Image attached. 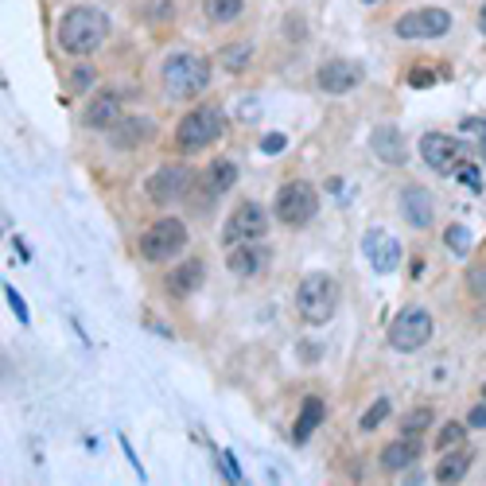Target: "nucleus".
<instances>
[{"label": "nucleus", "instance_id": "32", "mask_svg": "<svg viewBox=\"0 0 486 486\" xmlns=\"http://www.w3.org/2000/svg\"><path fill=\"white\" fill-rule=\"evenodd\" d=\"M428 424H432V409H416L413 416H405V432H413V436L424 432Z\"/></svg>", "mask_w": 486, "mask_h": 486}, {"label": "nucleus", "instance_id": "35", "mask_svg": "<svg viewBox=\"0 0 486 486\" xmlns=\"http://www.w3.org/2000/svg\"><path fill=\"white\" fill-rule=\"evenodd\" d=\"M467 428H486V405H474L467 413Z\"/></svg>", "mask_w": 486, "mask_h": 486}, {"label": "nucleus", "instance_id": "31", "mask_svg": "<svg viewBox=\"0 0 486 486\" xmlns=\"http://www.w3.org/2000/svg\"><path fill=\"white\" fill-rule=\"evenodd\" d=\"M451 175H459L463 183H467V187L474 191V195H479V191H482V172H479V167H471V164H459V167H456V172H451Z\"/></svg>", "mask_w": 486, "mask_h": 486}, {"label": "nucleus", "instance_id": "14", "mask_svg": "<svg viewBox=\"0 0 486 486\" xmlns=\"http://www.w3.org/2000/svg\"><path fill=\"white\" fill-rule=\"evenodd\" d=\"M358 82H362V66L343 63V59H335V63H327L315 71V86L327 90V94H350Z\"/></svg>", "mask_w": 486, "mask_h": 486}, {"label": "nucleus", "instance_id": "30", "mask_svg": "<svg viewBox=\"0 0 486 486\" xmlns=\"http://www.w3.org/2000/svg\"><path fill=\"white\" fill-rule=\"evenodd\" d=\"M4 300H8V308L16 311V320L20 323H31V311H28V303H24V296L13 288V285H4Z\"/></svg>", "mask_w": 486, "mask_h": 486}, {"label": "nucleus", "instance_id": "27", "mask_svg": "<svg viewBox=\"0 0 486 486\" xmlns=\"http://www.w3.org/2000/svg\"><path fill=\"white\" fill-rule=\"evenodd\" d=\"M463 439H467V424L448 421L444 428H439V436H436V448H439V451H451V448H459Z\"/></svg>", "mask_w": 486, "mask_h": 486}, {"label": "nucleus", "instance_id": "1", "mask_svg": "<svg viewBox=\"0 0 486 486\" xmlns=\"http://www.w3.org/2000/svg\"><path fill=\"white\" fill-rule=\"evenodd\" d=\"M55 36H59V47L66 55L86 59V55H94L101 43L109 39V16L94 4H78V8H71V13H63Z\"/></svg>", "mask_w": 486, "mask_h": 486}, {"label": "nucleus", "instance_id": "11", "mask_svg": "<svg viewBox=\"0 0 486 486\" xmlns=\"http://www.w3.org/2000/svg\"><path fill=\"white\" fill-rule=\"evenodd\" d=\"M362 253L370 257V269L381 273V277L401 265V242L389 230H381V226H374V230L362 237Z\"/></svg>", "mask_w": 486, "mask_h": 486}, {"label": "nucleus", "instance_id": "24", "mask_svg": "<svg viewBox=\"0 0 486 486\" xmlns=\"http://www.w3.org/2000/svg\"><path fill=\"white\" fill-rule=\"evenodd\" d=\"M218 59H222V66H226L230 74H242L245 66H250V59H253V43H250V39L230 43V47H222Z\"/></svg>", "mask_w": 486, "mask_h": 486}, {"label": "nucleus", "instance_id": "2", "mask_svg": "<svg viewBox=\"0 0 486 486\" xmlns=\"http://www.w3.org/2000/svg\"><path fill=\"white\" fill-rule=\"evenodd\" d=\"M160 78H164L167 94L179 98V101H187V98H199L202 90L210 86V63L202 59V55H195V51H175V55H167V59H164Z\"/></svg>", "mask_w": 486, "mask_h": 486}, {"label": "nucleus", "instance_id": "16", "mask_svg": "<svg viewBox=\"0 0 486 486\" xmlns=\"http://www.w3.org/2000/svg\"><path fill=\"white\" fill-rule=\"evenodd\" d=\"M195 183L207 199H218L237 183V164L234 160H214V164H207V172H202Z\"/></svg>", "mask_w": 486, "mask_h": 486}, {"label": "nucleus", "instance_id": "12", "mask_svg": "<svg viewBox=\"0 0 486 486\" xmlns=\"http://www.w3.org/2000/svg\"><path fill=\"white\" fill-rule=\"evenodd\" d=\"M187 187H191V172H187V167L164 164L160 172L149 179V199L152 202H175L179 195H187Z\"/></svg>", "mask_w": 486, "mask_h": 486}, {"label": "nucleus", "instance_id": "22", "mask_svg": "<svg viewBox=\"0 0 486 486\" xmlns=\"http://www.w3.org/2000/svg\"><path fill=\"white\" fill-rule=\"evenodd\" d=\"M323 413H327V409H323V401H320V397H308V401H303L300 421H296V428H292V439H296V444H308L311 432L323 424Z\"/></svg>", "mask_w": 486, "mask_h": 486}, {"label": "nucleus", "instance_id": "36", "mask_svg": "<svg viewBox=\"0 0 486 486\" xmlns=\"http://www.w3.org/2000/svg\"><path fill=\"white\" fill-rule=\"evenodd\" d=\"M94 82V74H90V66H78V78H74V90H86Z\"/></svg>", "mask_w": 486, "mask_h": 486}, {"label": "nucleus", "instance_id": "34", "mask_svg": "<svg viewBox=\"0 0 486 486\" xmlns=\"http://www.w3.org/2000/svg\"><path fill=\"white\" fill-rule=\"evenodd\" d=\"M222 479H230V482H242V471H237V459L230 456V451H222Z\"/></svg>", "mask_w": 486, "mask_h": 486}, {"label": "nucleus", "instance_id": "18", "mask_svg": "<svg viewBox=\"0 0 486 486\" xmlns=\"http://www.w3.org/2000/svg\"><path fill=\"white\" fill-rule=\"evenodd\" d=\"M226 261H230V269L237 277H257L269 265V250L257 242H242V245H234V253L226 257Z\"/></svg>", "mask_w": 486, "mask_h": 486}, {"label": "nucleus", "instance_id": "10", "mask_svg": "<svg viewBox=\"0 0 486 486\" xmlns=\"http://www.w3.org/2000/svg\"><path fill=\"white\" fill-rule=\"evenodd\" d=\"M421 160L432 167V172L451 175L463 164V141L448 137V132H424L421 137Z\"/></svg>", "mask_w": 486, "mask_h": 486}, {"label": "nucleus", "instance_id": "23", "mask_svg": "<svg viewBox=\"0 0 486 486\" xmlns=\"http://www.w3.org/2000/svg\"><path fill=\"white\" fill-rule=\"evenodd\" d=\"M471 471V456L463 448H451L436 467V482H463V474Z\"/></svg>", "mask_w": 486, "mask_h": 486}, {"label": "nucleus", "instance_id": "9", "mask_svg": "<svg viewBox=\"0 0 486 486\" xmlns=\"http://www.w3.org/2000/svg\"><path fill=\"white\" fill-rule=\"evenodd\" d=\"M269 230V222H265V210L257 207V202H242L234 214H230V222H226V230H222V245H242V242H261Z\"/></svg>", "mask_w": 486, "mask_h": 486}, {"label": "nucleus", "instance_id": "3", "mask_svg": "<svg viewBox=\"0 0 486 486\" xmlns=\"http://www.w3.org/2000/svg\"><path fill=\"white\" fill-rule=\"evenodd\" d=\"M335 308H338V285H335V277L311 273V277L300 280V288H296V311H300V320L308 323V327L331 323L335 320Z\"/></svg>", "mask_w": 486, "mask_h": 486}, {"label": "nucleus", "instance_id": "26", "mask_svg": "<svg viewBox=\"0 0 486 486\" xmlns=\"http://www.w3.org/2000/svg\"><path fill=\"white\" fill-rule=\"evenodd\" d=\"M444 242H448V250L456 253V257H467L471 253V230H467V226H448Z\"/></svg>", "mask_w": 486, "mask_h": 486}, {"label": "nucleus", "instance_id": "33", "mask_svg": "<svg viewBox=\"0 0 486 486\" xmlns=\"http://www.w3.org/2000/svg\"><path fill=\"white\" fill-rule=\"evenodd\" d=\"M288 149V137H285V132H269V137L261 141V152L265 156H277V152H285Z\"/></svg>", "mask_w": 486, "mask_h": 486}, {"label": "nucleus", "instance_id": "40", "mask_svg": "<svg viewBox=\"0 0 486 486\" xmlns=\"http://www.w3.org/2000/svg\"><path fill=\"white\" fill-rule=\"evenodd\" d=\"M482 397H486V381H482Z\"/></svg>", "mask_w": 486, "mask_h": 486}, {"label": "nucleus", "instance_id": "39", "mask_svg": "<svg viewBox=\"0 0 486 486\" xmlns=\"http://www.w3.org/2000/svg\"><path fill=\"white\" fill-rule=\"evenodd\" d=\"M479 28L486 31V4H482V13H479Z\"/></svg>", "mask_w": 486, "mask_h": 486}, {"label": "nucleus", "instance_id": "21", "mask_svg": "<svg viewBox=\"0 0 486 486\" xmlns=\"http://www.w3.org/2000/svg\"><path fill=\"white\" fill-rule=\"evenodd\" d=\"M202 277H207V269H202L199 257H191V261H183L167 277V288H172V296H191V292L202 285Z\"/></svg>", "mask_w": 486, "mask_h": 486}, {"label": "nucleus", "instance_id": "25", "mask_svg": "<svg viewBox=\"0 0 486 486\" xmlns=\"http://www.w3.org/2000/svg\"><path fill=\"white\" fill-rule=\"evenodd\" d=\"M202 8H207V20L210 24H234L237 16H242V0H202Z\"/></svg>", "mask_w": 486, "mask_h": 486}, {"label": "nucleus", "instance_id": "38", "mask_svg": "<svg viewBox=\"0 0 486 486\" xmlns=\"http://www.w3.org/2000/svg\"><path fill=\"white\" fill-rule=\"evenodd\" d=\"M409 86H432V74H409Z\"/></svg>", "mask_w": 486, "mask_h": 486}, {"label": "nucleus", "instance_id": "17", "mask_svg": "<svg viewBox=\"0 0 486 486\" xmlns=\"http://www.w3.org/2000/svg\"><path fill=\"white\" fill-rule=\"evenodd\" d=\"M156 137V125L149 117H125L113 125V144L117 149H141V144H149Z\"/></svg>", "mask_w": 486, "mask_h": 486}, {"label": "nucleus", "instance_id": "28", "mask_svg": "<svg viewBox=\"0 0 486 486\" xmlns=\"http://www.w3.org/2000/svg\"><path fill=\"white\" fill-rule=\"evenodd\" d=\"M386 416H389V401L381 397V401H374V405H370V409H366V416H362V432H374V428H378L381 421H386Z\"/></svg>", "mask_w": 486, "mask_h": 486}, {"label": "nucleus", "instance_id": "7", "mask_svg": "<svg viewBox=\"0 0 486 486\" xmlns=\"http://www.w3.org/2000/svg\"><path fill=\"white\" fill-rule=\"evenodd\" d=\"M428 338H432V315H428L424 308H405L389 327V346L401 350V354L421 350Z\"/></svg>", "mask_w": 486, "mask_h": 486}, {"label": "nucleus", "instance_id": "5", "mask_svg": "<svg viewBox=\"0 0 486 486\" xmlns=\"http://www.w3.org/2000/svg\"><path fill=\"white\" fill-rule=\"evenodd\" d=\"M277 218L285 226H308L315 218V210H320V191H315L308 179H292L277 191Z\"/></svg>", "mask_w": 486, "mask_h": 486}, {"label": "nucleus", "instance_id": "20", "mask_svg": "<svg viewBox=\"0 0 486 486\" xmlns=\"http://www.w3.org/2000/svg\"><path fill=\"white\" fill-rule=\"evenodd\" d=\"M421 459V444H416V436L413 439H393V444L381 448V467L386 471H405V467H413V463Z\"/></svg>", "mask_w": 486, "mask_h": 486}, {"label": "nucleus", "instance_id": "8", "mask_svg": "<svg viewBox=\"0 0 486 486\" xmlns=\"http://www.w3.org/2000/svg\"><path fill=\"white\" fill-rule=\"evenodd\" d=\"M451 28V13L444 8H416V13H405L393 31H397V39H439L448 36Z\"/></svg>", "mask_w": 486, "mask_h": 486}, {"label": "nucleus", "instance_id": "13", "mask_svg": "<svg viewBox=\"0 0 486 486\" xmlns=\"http://www.w3.org/2000/svg\"><path fill=\"white\" fill-rule=\"evenodd\" d=\"M370 149H374L378 160L389 167H405V160H409V144H405L401 129H393V125H378L370 132Z\"/></svg>", "mask_w": 486, "mask_h": 486}, {"label": "nucleus", "instance_id": "15", "mask_svg": "<svg viewBox=\"0 0 486 486\" xmlns=\"http://www.w3.org/2000/svg\"><path fill=\"white\" fill-rule=\"evenodd\" d=\"M401 214L413 230H428V226H432V214H436L432 195H428L424 187H405L401 191Z\"/></svg>", "mask_w": 486, "mask_h": 486}, {"label": "nucleus", "instance_id": "29", "mask_svg": "<svg viewBox=\"0 0 486 486\" xmlns=\"http://www.w3.org/2000/svg\"><path fill=\"white\" fill-rule=\"evenodd\" d=\"M463 132H471V141H479V160L486 164V121L482 117L463 121Z\"/></svg>", "mask_w": 486, "mask_h": 486}, {"label": "nucleus", "instance_id": "19", "mask_svg": "<svg viewBox=\"0 0 486 486\" xmlns=\"http://www.w3.org/2000/svg\"><path fill=\"white\" fill-rule=\"evenodd\" d=\"M82 121H86V129H113V125L121 121V101H117V94H101V98H94V101L86 106Z\"/></svg>", "mask_w": 486, "mask_h": 486}, {"label": "nucleus", "instance_id": "37", "mask_svg": "<svg viewBox=\"0 0 486 486\" xmlns=\"http://www.w3.org/2000/svg\"><path fill=\"white\" fill-rule=\"evenodd\" d=\"M300 350H303V358H308V362H315V358L323 354V346H311V343H303Z\"/></svg>", "mask_w": 486, "mask_h": 486}, {"label": "nucleus", "instance_id": "6", "mask_svg": "<svg viewBox=\"0 0 486 486\" xmlns=\"http://www.w3.org/2000/svg\"><path fill=\"white\" fill-rule=\"evenodd\" d=\"M187 250V226L179 218H160L152 222L141 237V253L144 261H167V257L183 253Z\"/></svg>", "mask_w": 486, "mask_h": 486}, {"label": "nucleus", "instance_id": "4", "mask_svg": "<svg viewBox=\"0 0 486 486\" xmlns=\"http://www.w3.org/2000/svg\"><path fill=\"white\" fill-rule=\"evenodd\" d=\"M222 132H226V113L214 106H199L175 125V141L183 152H199V149H210Z\"/></svg>", "mask_w": 486, "mask_h": 486}]
</instances>
